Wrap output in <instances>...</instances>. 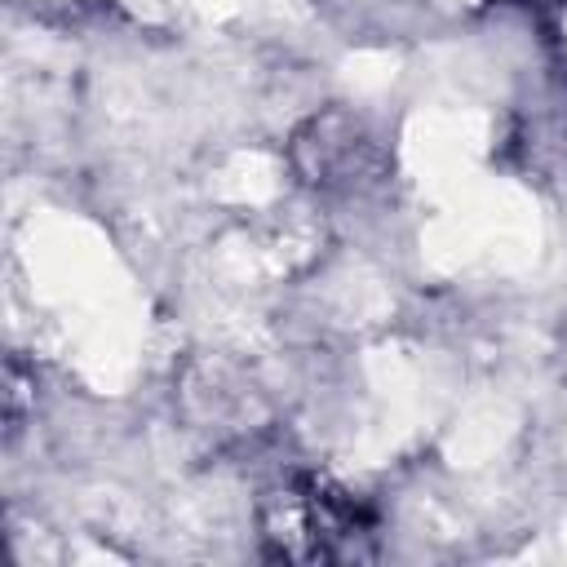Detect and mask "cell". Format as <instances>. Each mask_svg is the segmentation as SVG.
I'll list each match as a JSON object with an SVG mask.
<instances>
[{
  "label": "cell",
  "mask_w": 567,
  "mask_h": 567,
  "mask_svg": "<svg viewBox=\"0 0 567 567\" xmlns=\"http://www.w3.org/2000/svg\"><path fill=\"white\" fill-rule=\"evenodd\" d=\"M261 540L270 558L284 563H354L372 549L368 505L323 474H292L266 492Z\"/></svg>",
  "instance_id": "cell-1"
}]
</instances>
